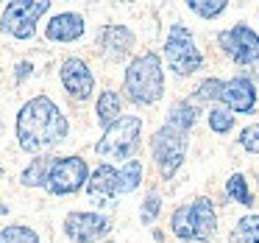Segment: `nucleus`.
<instances>
[{"label":"nucleus","mask_w":259,"mask_h":243,"mask_svg":"<svg viewBox=\"0 0 259 243\" xmlns=\"http://www.w3.org/2000/svg\"><path fill=\"white\" fill-rule=\"evenodd\" d=\"M64 235L70 243H101L112 232V221L103 213H90V210H73L64 215L62 224Z\"/></svg>","instance_id":"9d476101"},{"label":"nucleus","mask_w":259,"mask_h":243,"mask_svg":"<svg viewBox=\"0 0 259 243\" xmlns=\"http://www.w3.org/2000/svg\"><path fill=\"white\" fill-rule=\"evenodd\" d=\"M256 84L251 76H234V79L223 81V92H220V103L229 107L234 115H251L256 109Z\"/></svg>","instance_id":"4468645a"},{"label":"nucleus","mask_w":259,"mask_h":243,"mask_svg":"<svg viewBox=\"0 0 259 243\" xmlns=\"http://www.w3.org/2000/svg\"><path fill=\"white\" fill-rule=\"evenodd\" d=\"M187 9H190L195 17L201 20H218L220 14H226V9H229V3L226 0H187Z\"/></svg>","instance_id":"b1692460"},{"label":"nucleus","mask_w":259,"mask_h":243,"mask_svg":"<svg viewBox=\"0 0 259 243\" xmlns=\"http://www.w3.org/2000/svg\"><path fill=\"white\" fill-rule=\"evenodd\" d=\"M48 12H51L48 0H14L0 14V28H3V34L25 42L36 34V25Z\"/></svg>","instance_id":"0eeeda50"},{"label":"nucleus","mask_w":259,"mask_h":243,"mask_svg":"<svg viewBox=\"0 0 259 243\" xmlns=\"http://www.w3.org/2000/svg\"><path fill=\"white\" fill-rule=\"evenodd\" d=\"M137 45V37L128 25L123 23H109V25H101L95 34V48L106 62H123L125 56H131Z\"/></svg>","instance_id":"9b49d317"},{"label":"nucleus","mask_w":259,"mask_h":243,"mask_svg":"<svg viewBox=\"0 0 259 243\" xmlns=\"http://www.w3.org/2000/svg\"><path fill=\"white\" fill-rule=\"evenodd\" d=\"M142 140V118L140 115H123L117 123H112L95 143V154L109 162H128Z\"/></svg>","instance_id":"20e7f679"},{"label":"nucleus","mask_w":259,"mask_h":243,"mask_svg":"<svg viewBox=\"0 0 259 243\" xmlns=\"http://www.w3.org/2000/svg\"><path fill=\"white\" fill-rule=\"evenodd\" d=\"M234 120H237L234 112H231L229 107H223V103H214L206 112V123L214 134H231V131H234Z\"/></svg>","instance_id":"412c9836"},{"label":"nucleus","mask_w":259,"mask_h":243,"mask_svg":"<svg viewBox=\"0 0 259 243\" xmlns=\"http://www.w3.org/2000/svg\"><path fill=\"white\" fill-rule=\"evenodd\" d=\"M229 240L231 243H259V215H242V218H237Z\"/></svg>","instance_id":"4be33fe9"},{"label":"nucleus","mask_w":259,"mask_h":243,"mask_svg":"<svg viewBox=\"0 0 259 243\" xmlns=\"http://www.w3.org/2000/svg\"><path fill=\"white\" fill-rule=\"evenodd\" d=\"M90 165L84 157L78 154H70V157H56L51 165V173H48L45 190L51 196H73L81 187H87L90 182Z\"/></svg>","instance_id":"1a4fd4ad"},{"label":"nucleus","mask_w":259,"mask_h":243,"mask_svg":"<svg viewBox=\"0 0 259 243\" xmlns=\"http://www.w3.org/2000/svg\"><path fill=\"white\" fill-rule=\"evenodd\" d=\"M170 232L179 240H192V237H209L218 232V213L214 201L209 196H198L187 204H179L170 215Z\"/></svg>","instance_id":"7ed1b4c3"},{"label":"nucleus","mask_w":259,"mask_h":243,"mask_svg":"<svg viewBox=\"0 0 259 243\" xmlns=\"http://www.w3.org/2000/svg\"><path fill=\"white\" fill-rule=\"evenodd\" d=\"M59 81H62L64 92H67L73 101H90L92 92H95V73L90 70V64L81 56H67L59 67Z\"/></svg>","instance_id":"f8f14e48"},{"label":"nucleus","mask_w":259,"mask_h":243,"mask_svg":"<svg viewBox=\"0 0 259 243\" xmlns=\"http://www.w3.org/2000/svg\"><path fill=\"white\" fill-rule=\"evenodd\" d=\"M0 173H3V170H0Z\"/></svg>","instance_id":"2f4dec72"},{"label":"nucleus","mask_w":259,"mask_h":243,"mask_svg":"<svg viewBox=\"0 0 259 243\" xmlns=\"http://www.w3.org/2000/svg\"><path fill=\"white\" fill-rule=\"evenodd\" d=\"M142 173H145L142 159H128V162L120 165V196L134 193L137 187L142 185Z\"/></svg>","instance_id":"6ab92c4d"},{"label":"nucleus","mask_w":259,"mask_h":243,"mask_svg":"<svg viewBox=\"0 0 259 243\" xmlns=\"http://www.w3.org/2000/svg\"><path fill=\"white\" fill-rule=\"evenodd\" d=\"M0 126H3V123H0Z\"/></svg>","instance_id":"473e14b6"},{"label":"nucleus","mask_w":259,"mask_h":243,"mask_svg":"<svg viewBox=\"0 0 259 243\" xmlns=\"http://www.w3.org/2000/svg\"><path fill=\"white\" fill-rule=\"evenodd\" d=\"M251 81H259V67H256V70H251Z\"/></svg>","instance_id":"c756f323"},{"label":"nucleus","mask_w":259,"mask_h":243,"mask_svg":"<svg viewBox=\"0 0 259 243\" xmlns=\"http://www.w3.org/2000/svg\"><path fill=\"white\" fill-rule=\"evenodd\" d=\"M218 48L240 67H259V34L248 23L218 31Z\"/></svg>","instance_id":"6e6552de"},{"label":"nucleus","mask_w":259,"mask_h":243,"mask_svg":"<svg viewBox=\"0 0 259 243\" xmlns=\"http://www.w3.org/2000/svg\"><path fill=\"white\" fill-rule=\"evenodd\" d=\"M164 123L173 126V129H179V131L192 134V129H195V123H198V107L190 101V98L173 101V103H170V109L164 112Z\"/></svg>","instance_id":"dca6fc26"},{"label":"nucleus","mask_w":259,"mask_h":243,"mask_svg":"<svg viewBox=\"0 0 259 243\" xmlns=\"http://www.w3.org/2000/svg\"><path fill=\"white\" fill-rule=\"evenodd\" d=\"M181 243H212L209 237H192V240H181Z\"/></svg>","instance_id":"c85d7f7f"},{"label":"nucleus","mask_w":259,"mask_h":243,"mask_svg":"<svg viewBox=\"0 0 259 243\" xmlns=\"http://www.w3.org/2000/svg\"><path fill=\"white\" fill-rule=\"evenodd\" d=\"M87 196L95 207H112L120 196V168H114L112 162H101L90 173Z\"/></svg>","instance_id":"ddd939ff"},{"label":"nucleus","mask_w":259,"mask_h":243,"mask_svg":"<svg viewBox=\"0 0 259 243\" xmlns=\"http://www.w3.org/2000/svg\"><path fill=\"white\" fill-rule=\"evenodd\" d=\"M0 243H39V235L25 224H12L0 229Z\"/></svg>","instance_id":"393cba45"},{"label":"nucleus","mask_w":259,"mask_h":243,"mask_svg":"<svg viewBox=\"0 0 259 243\" xmlns=\"http://www.w3.org/2000/svg\"><path fill=\"white\" fill-rule=\"evenodd\" d=\"M53 159H56V157H51V154H39V157H34L23 168V173H20V185H23V187H45Z\"/></svg>","instance_id":"a211bd4d"},{"label":"nucleus","mask_w":259,"mask_h":243,"mask_svg":"<svg viewBox=\"0 0 259 243\" xmlns=\"http://www.w3.org/2000/svg\"><path fill=\"white\" fill-rule=\"evenodd\" d=\"M159 215H162V196L156 190H148L142 204H140V224L151 226V224H156Z\"/></svg>","instance_id":"a878e982"},{"label":"nucleus","mask_w":259,"mask_h":243,"mask_svg":"<svg viewBox=\"0 0 259 243\" xmlns=\"http://www.w3.org/2000/svg\"><path fill=\"white\" fill-rule=\"evenodd\" d=\"M237 143H240L242 151L253 154V157H259V123H248L245 129H240V134H237Z\"/></svg>","instance_id":"bb28decb"},{"label":"nucleus","mask_w":259,"mask_h":243,"mask_svg":"<svg viewBox=\"0 0 259 243\" xmlns=\"http://www.w3.org/2000/svg\"><path fill=\"white\" fill-rule=\"evenodd\" d=\"M226 198L242 204V207H251L253 204V193H251V187H248L245 173H231L229 179H226Z\"/></svg>","instance_id":"5701e85b"},{"label":"nucleus","mask_w":259,"mask_h":243,"mask_svg":"<svg viewBox=\"0 0 259 243\" xmlns=\"http://www.w3.org/2000/svg\"><path fill=\"white\" fill-rule=\"evenodd\" d=\"M123 95L134 107H153L164 98V62L156 51L131 56L123 73Z\"/></svg>","instance_id":"f03ea898"},{"label":"nucleus","mask_w":259,"mask_h":243,"mask_svg":"<svg viewBox=\"0 0 259 243\" xmlns=\"http://www.w3.org/2000/svg\"><path fill=\"white\" fill-rule=\"evenodd\" d=\"M31 73H34V64H31V62H20L17 67H14V81H17V84H23Z\"/></svg>","instance_id":"cd10ccee"},{"label":"nucleus","mask_w":259,"mask_h":243,"mask_svg":"<svg viewBox=\"0 0 259 243\" xmlns=\"http://www.w3.org/2000/svg\"><path fill=\"white\" fill-rule=\"evenodd\" d=\"M14 134H17V146L25 154L39 157L67 140L70 120L53 98L34 95L20 107L17 120H14Z\"/></svg>","instance_id":"f257e3e1"},{"label":"nucleus","mask_w":259,"mask_h":243,"mask_svg":"<svg viewBox=\"0 0 259 243\" xmlns=\"http://www.w3.org/2000/svg\"><path fill=\"white\" fill-rule=\"evenodd\" d=\"M87 31V20L78 12H59L48 20L45 25V37L51 42H78Z\"/></svg>","instance_id":"2eb2a0df"},{"label":"nucleus","mask_w":259,"mask_h":243,"mask_svg":"<svg viewBox=\"0 0 259 243\" xmlns=\"http://www.w3.org/2000/svg\"><path fill=\"white\" fill-rule=\"evenodd\" d=\"M187 151H190V134L187 131L162 123L151 134V157L164 182H170L181 170V165L187 162Z\"/></svg>","instance_id":"423d86ee"},{"label":"nucleus","mask_w":259,"mask_h":243,"mask_svg":"<svg viewBox=\"0 0 259 243\" xmlns=\"http://www.w3.org/2000/svg\"><path fill=\"white\" fill-rule=\"evenodd\" d=\"M220 92H223V79H214V76H209V79H203L201 84L192 90L190 101L195 103H209V107H214V103H220Z\"/></svg>","instance_id":"aec40b11"},{"label":"nucleus","mask_w":259,"mask_h":243,"mask_svg":"<svg viewBox=\"0 0 259 243\" xmlns=\"http://www.w3.org/2000/svg\"><path fill=\"white\" fill-rule=\"evenodd\" d=\"M101 243H114V240H109V237H106V240H101Z\"/></svg>","instance_id":"7c9ffc66"},{"label":"nucleus","mask_w":259,"mask_h":243,"mask_svg":"<svg viewBox=\"0 0 259 243\" xmlns=\"http://www.w3.org/2000/svg\"><path fill=\"white\" fill-rule=\"evenodd\" d=\"M164 64L179 79L195 76L203 67V53L198 48L195 37H192L190 25H184V23L170 25L167 37H164Z\"/></svg>","instance_id":"39448f33"},{"label":"nucleus","mask_w":259,"mask_h":243,"mask_svg":"<svg viewBox=\"0 0 259 243\" xmlns=\"http://www.w3.org/2000/svg\"><path fill=\"white\" fill-rule=\"evenodd\" d=\"M95 118H98V126H101L103 131L123 118V98H120V92L103 90L101 95H98V101H95Z\"/></svg>","instance_id":"f3484780"}]
</instances>
